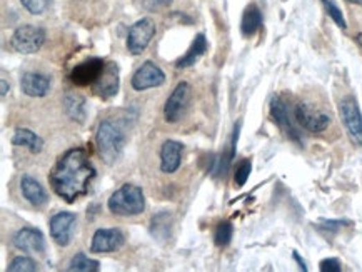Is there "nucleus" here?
Wrapping results in <instances>:
<instances>
[{
    "label": "nucleus",
    "instance_id": "obj_35",
    "mask_svg": "<svg viewBox=\"0 0 362 272\" xmlns=\"http://www.w3.org/2000/svg\"><path fill=\"white\" fill-rule=\"evenodd\" d=\"M345 2L354 3V6H359V7H362V0H345Z\"/></svg>",
    "mask_w": 362,
    "mask_h": 272
},
{
    "label": "nucleus",
    "instance_id": "obj_18",
    "mask_svg": "<svg viewBox=\"0 0 362 272\" xmlns=\"http://www.w3.org/2000/svg\"><path fill=\"white\" fill-rule=\"evenodd\" d=\"M20 190H22L24 199L34 207H44L48 202L47 190L44 189V185L37 179L27 176V174L20 177Z\"/></svg>",
    "mask_w": 362,
    "mask_h": 272
},
{
    "label": "nucleus",
    "instance_id": "obj_26",
    "mask_svg": "<svg viewBox=\"0 0 362 272\" xmlns=\"http://www.w3.org/2000/svg\"><path fill=\"white\" fill-rule=\"evenodd\" d=\"M320 2H323V6H324L325 12H327L329 17H331L332 20H334L337 27H341V28H345V27H347V24H345V19H344L343 10H341L339 7L336 6L334 0H320Z\"/></svg>",
    "mask_w": 362,
    "mask_h": 272
},
{
    "label": "nucleus",
    "instance_id": "obj_27",
    "mask_svg": "<svg viewBox=\"0 0 362 272\" xmlns=\"http://www.w3.org/2000/svg\"><path fill=\"white\" fill-rule=\"evenodd\" d=\"M251 170H252V162L249 159H244L242 162H239L237 169H235V174H234V182L237 188L246 185V182L249 181Z\"/></svg>",
    "mask_w": 362,
    "mask_h": 272
},
{
    "label": "nucleus",
    "instance_id": "obj_11",
    "mask_svg": "<svg viewBox=\"0 0 362 272\" xmlns=\"http://www.w3.org/2000/svg\"><path fill=\"white\" fill-rule=\"evenodd\" d=\"M104 67H105L104 59H100V57H91V59L84 60V62L77 64V66L72 69L69 79H71L72 84L79 85V87L92 85L97 79H99L100 74H102Z\"/></svg>",
    "mask_w": 362,
    "mask_h": 272
},
{
    "label": "nucleus",
    "instance_id": "obj_31",
    "mask_svg": "<svg viewBox=\"0 0 362 272\" xmlns=\"http://www.w3.org/2000/svg\"><path fill=\"white\" fill-rule=\"evenodd\" d=\"M292 257H294L296 261H298V264H299V267H300V269H302V271H307V266H306V262H304L302 259H300V255H299L298 253H294V254H292Z\"/></svg>",
    "mask_w": 362,
    "mask_h": 272
},
{
    "label": "nucleus",
    "instance_id": "obj_23",
    "mask_svg": "<svg viewBox=\"0 0 362 272\" xmlns=\"http://www.w3.org/2000/svg\"><path fill=\"white\" fill-rule=\"evenodd\" d=\"M99 269H100V262L93 261V259H91L84 253H77L74 257H72V261L67 267V271H75V272H97Z\"/></svg>",
    "mask_w": 362,
    "mask_h": 272
},
{
    "label": "nucleus",
    "instance_id": "obj_17",
    "mask_svg": "<svg viewBox=\"0 0 362 272\" xmlns=\"http://www.w3.org/2000/svg\"><path fill=\"white\" fill-rule=\"evenodd\" d=\"M20 89L28 97H46L51 91V77L39 72H26L20 79Z\"/></svg>",
    "mask_w": 362,
    "mask_h": 272
},
{
    "label": "nucleus",
    "instance_id": "obj_19",
    "mask_svg": "<svg viewBox=\"0 0 362 272\" xmlns=\"http://www.w3.org/2000/svg\"><path fill=\"white\" fill-rule=\"evenodd\" d=\"M207 52V39L204 34H197L195 35L194 42L190 44L189 51L185 52L184 57H181V59L177 60L176 67L177 69H187V67H192L195 64L199 62V59H201L202 55H204Z\"/></svg>",
    "mask_w": 362,
    "mask_h": 272
},
{
    "label": "nucleus",
    "instance_id": "obj_28",
    "mask_svg": "<svg viewBox=\"0 0 362 272\" xmlns=\"http://www.w3.org/2000/svg\"><path fill=\"white\" fill-rule=\"evenodd\" d=\"M20 3L30 15H42L48 9V0H20Z\"/></svg>",
    "mask_w": 362,
    "mask_h": 272
},
{
    "label": "nucleus",
    "instance_id": "obj_30",
    "mask_svg": "<svg viewBox=\"0 0 362 272\" xmlns=\"http://www.w3.org/2000/svg\"><path fill=\"white\" fill-rule=\"evenodd\" d=\"M320 224H323V226H320L323 229L337 230V229H341V227L347 226L349 221H329V219H323V221H320Z\"/></svg>",
    "mask_w": 362,
    "mask_h": 272
},
{
    "label": "nucleus",
    "instance_id": "obj_7",
    "mask_svg": "<svg viewBox=\"0 0 362 272\" xmlns=\"http://www.w3.org/2000/svg\"><path fill=\"white\" fill-rule=\"evenodd\" d=\"M190 97H192V87L189 82L177 84V87L174 89L172 94L168 97L164 105V119L169 124H176L182 119L187 107H189Z\"/></svg>",
    "mask_w": 362,
    "mask_h": 272
},
{
    "label": "nucleus",
    "instance_id": "obj_25",
    "mask_svg": "<svg viewBox=\"0 0 362 272\" xmlns=\"http://www.w3.org/2000/svg\"><path fill=\"white\" fill-rule=\"evenodd\" d=\"M233 235H234V226L230 224V222H221L214 234L215 244L219 247L229 246L230 241H233Z\"/></svg>",
    "mask_w": 362,
    "mask_h": 272
},
{
    "label": "nucleus",
    "instance_id": "obj_33",
    "mask_svg": "<svg viewBox=\"0 0 362 272\" xmlns=\"http://www.w3.org/2000/svg\"><path fill=\"white\" fill-rule=\"evenodd\" d=\"M159 6H169V3H172V0H156Z\"/></svg>",
    "mask_w": 362,
    "mask_h": 272
},
{
    "label": "nucleus",
    "instance_id": "obj_3",
    "mask_svg": "<svg viewBox=\"0 0 362 272\" xmlns=\"http://www.w3.org/2000/svg\"><path fill=\"white\" fill-rule=\"evenodd\" d=\"M109 210L114 216L136 217L145 210V197L139 185L124 184L109 197Z\"/></svg>",
    "mask_w": 362,
    "mask_h": 272
},
{
    "label": "nucleus",
    "instance_id": "obj_22",
    "mask_svg": "<svg viewBox=\"0 0 362 272\" xmlns=\"http://www.w3.org/2000/svg\"><path fill=\"white\" fill-rule=\"evenodd\" d=\"M64 107L67 116L71 119L82 124L87 117V107H85V99L79 94H67L64 99Z\"/></svg>",
    "mask_w": 362,
    "mask_h": 272
},
{
    "label": "nucleus",
    "instance_id": "obj_4",
    "mask_svg": "<svg viewBox=\"0 0 362 272\" xmlns=\"http://www.w3.org/2000/svg\"><path fill=\"white\" fill-rule=\"evenodd\" d=\"M46 42V30L32 24H24L15 28L10 37V46L15 52L24 55H30L39 52Z\"/></svg>",
    "mask_w": 362,
    "mask_h": 272
},
{
    "label": "nucleus",
    "instance_id": "obj_15",
    "mask_svg": "<svg viewBox=\"0 0 362 272\" xmlns=\"http://www.w3.org/2000/svg\"><path fill=\"white\" fill-rule=\"evenodd\" d=\"M15 249L22 253H37L42 254L46 251V237L35 227H22L17 234L14 235Z\"/></svg>",
    "mask_w": 362,
    "mask_h": 272
},
{
    "label": "nucleus",
    "instance_id": "obj_24",
    "mask_svg": "<svg viewBox=\"0 0 362 272\" xmlns=\"http://www.w3.org/2000/svg\"><path fill=\"white\" fill-rule=\"evenodd\" d=\"M37 269V262L34 259L27 257V255H17V257L12 259L9 267H7L9 272H34Z\"/></svg>",
    "mask_w": 362,
    "mask_h": 272
},
{
    "label": "nucleus",
    "instance_id": "obj_29",
    "mask_svg": "<svg viewBox=\"0 0 362 272\" xmlns=\"http://www.w3.org/2000/svg\"><path fill=\"white\" fill-rule=\"evenodd\" d=\"M319 269L323 272H341L343 271V266H341L339 259L327 257V259H324V261H320Z\"/></svg>",
    "mask_w": 362,
    "mask_h": 272
},
{
    "label": "nucleus",
    "instance_id": "obj_1",
    "mask_svg": "<svg viewBox=\"0 0 362 272\" xmlns=\"http://www.w3.org/2000/svg\"><path fill=\"white\" fill-rule=\"evenodd\" d=\"M93 177H96V169L89 159V154L85 152V149L77 147L67 150L57 161L48 176V182L57 196L72 204L89 192Z\"/></svg>",
    "mask_w": 362,
    "mask_h": 272
},
{
    "label": "nucleus",
    "instance_id": "obj_32",
    "mask_svg": "<svg viewBox=\"0 0 362 272\" xmlns=\"http://www.w3.org/2000/svg\"><path fill=\"white\" fill-rule=\"evenodd\" d=\"M2 87H0V96L2 97H6L7 96V92H9V84H7V80L6 79H2Z\"/></svg>",
    "mask_w": 362,
    "mask_h": 272
},
{
    "label": "nucleus",
    "instance_id": "obj_16",
    "mask_svg": "<svg viewBox=\"0 0 362 272\" xmlns=\"http://www.w3.org/2000/svg\"><path fill=\"white\" fill-rule=\"evenodd\" d=\"M182 149L184 145L177 140H165L161 147V170L164 174H174L181 167Z\"/></svg>",
    "mask_w": 362,
    "mask_h": 272
},
{
    "label": "nucleus",
    "instance_id": "obj_14",
    "mask_svg": "<svg viewBox=\"0 0 362 272\" xmlns=\"http://www.w3.org/2000/svg\"><path fill=\"white\" fill-rule=\"evenodd\" d=\"M93 94L102 97V99H111L119 92V67L117 64H105L102 74L99 79L92 84Z\"/></svg>",
    "mask_w": 362,
    "mask_h": 272
},
{
    "label": "nucleus",
    "instance_id": "obj_20",
    "mask_svg": "<svg viewBox=\"0 0 362 272\" xmlns=\"http://www.w3.org/2000/svg\"><path fill=\"white\" fill-rule=\"evenodd\" d=\"M262 27V12L255 3H249L244 10L241 20V32L244 37H252L257 34L259 28Z\"/></svg>",
    "mask_w": 362,
    "mask_h": 272
},
{
    "label": "nucleus",
    "instance_id": "obj_12",
    "mask_svg": "<svg viewBox=\"0 0 362 272\" xmlns=\"http://www.w3.org/2000/svg\"><path fill=\"white\" fill-rule=\"evenodd\" d=\"M125 237L120 229H97L92 235L91 253L92 254H109L119 251L124 246Z\"/></svg>",
    "mask_w": 362,
    "mask_h": 272
},
{
    "label": "nucleus",
    "instance_id": "obj_6",
    "mask_svg": "<svg viewBox=\"0 0 362 272\" xmlns=\"http://www.w3.org/2000/svg\"><path fill=\"white\" fill-rule=\"evenodd\" d=\"M156 32V22L149 17L137 20L134 26H130L127 34V48L130 54L141 55L149 47V44L152 42Z\"/></svg>",
    "mask_w": 362,
    "mask_h": 272
},
{
    "label": "nucleus",
    "instance_id": "obj_9",
    "mask_svg": "<svg viewBox=\"0 0 362 272\" xmlns=\"http://www.w3.org/2000/svg\"><path fill=\"white\" fill-rule=\"evenodd\" d=\"M77 224V216L74 212L62 210L57 212L55 216L51 217L48 222V230H51V237L60 247H67L72 242V235H74Z\"/></svg>",
    "mask_w": 362,
    "mask_h": 272
},
{
    "label": "nucleus",
    "instance_id": "obj_13",
    "mask_svg": "<svg viewBox=\"0 0 362 272\" xmlns=\"http://www.w3.org/2000/svg\"><path fill=\"white\" fill-rule=\"evenodd\" d=\"M271 116L274 119V123L279 125V129L282 131L291 140L298 142L300 144V134L298 132V129L294 127L291 119V111H289V105L286 104V100L282 97H274L271 100Z\"/></svg>",
    "mask_w": 362,
    "mask_h": 272
},
{
    "label": "nucleus",
    "instance_id": "obj_21",
    "mask_svg": "<svg viewBox=\"0 0 362 272\" xmlns=\"http://www.w3.org/2000/svg\"><path fill=\"white\" fill-rule=\"evenodd\" d=\"M12 144L15 147H26L30 150L32 154L42 152L44 149V140L40 139L35 132H32L30 129H17L12 137Z\"/></svg>",
    "mask_w": 362,
    "mask_h": 272
},
{
    "label": "nucleus",
    "instance_id": "obj_2",
    "mask_svg": "<svg viewBox=\"0 0 362 272\" xmlns=\"http://www.w3.org/2000/svg\"><path fill=\"white\" fill-rule=\"evenodd\" d=\"M96 147L105 165L116 164L125 147V134L120 125L111 119L102 120L97 127Z\"/></svg>",
    "mask_w": 362,
    "mask_h": 272
},
{
    "label": "nucleus",
    "instance_id": "obj_10",
    "mask_svg": "<svg viewBox=\"0 0 362 272\" xmlns=\"http://www.w3.org/2000/svg\"><path fill=\"white\" fill-rule=\"evenodd\" d=\"M165 82V74L161 67L152 60H147L134 72L132 79H130V85L134 91L144 92L147 89L161 87Z\"/></svg>",
    "mask_w": 362,
    "mask_h": 272
},
{
    "label": "nucleus",
    "instance_id": "obj_34",
    "mask_svg": "<svg viewBox=\"0 0 362 272\" xmlns=\"http://www.w3.org/2000/svg\"><path fill=\"white\" fill-rule=\"evenodd\" d=\"M354 39H356L357 46H359V47H362V32H361V34H357V35H356V37H354Z\"/></svg>",
    "mask_w": 362,
    "mask_h": 272
},
{
    "label": "nucleus",
    "instance_id": "obj_8",
    "mask_svg": "<svg viewBox=\"0 0 362 272\" xmlns=\"http://www.w3.org/2000/svg\"><path fill=\"white\" fill-rule=\"evenodd\" d=\"M294 119L304 131L311 134L324 132L331 125V116L329 114L317 111V109L304 102H300L294 107Z\"/></svg>",
    "mask_w": 362,
    "mask_h": 272
},
{
    "label": "nucleus",
    "instance_id": "obj_5",
    "mask_svg": "<svg viewBox=\"0 0 362 272\" xmlns=\"http://www.w3.org/2000/svg\"><path fill=\"white\" fill-rule=\"evenodd\" d=\"M339 114L345 131H347L349 139L352 140V144L362 147V114L359 111L356 97H344L339 104Z\"/></svg>",
    "mask_w": 362,
    "mask_h": 272
}]
</instances>
